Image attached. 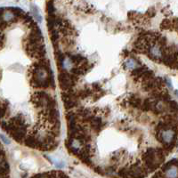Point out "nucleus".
I'll list each match as a JSON object with an SVG mask.
<instances>
[{"label": "nucleus", "mask_w": 178, "mask_h": 178, "mask_svg": "<svg viewBox=\"0 0 178 178\" xmlns=\"http://www.w3.org/2000/svg\"><path fill=\"white\" fill-rule=\"evenodd\" d=\"M178 167L176 166H173L171 167H169L167 170V177H176L178 176Z\"/></svg>", "instance_id": "nucleus-1"}, {"label": "nucleus", "mask_w": 178, "mask_h": 178, "mask_svg": "<svg viewBox=\"0 0 178 178\" xmlns=\"http://www.w3.org/2000/svg\"><path fill=\"white\" fill-rule=\"evenodd\" d=\"M125 65H126V67H127V69H129V70H134L137 67L136 62L134 60H133V59H128L127 62H126Z\"/></svg>", "instance_id": "nucleus-2"}, {"label": "nucleus", "mask_w": 178, "mask_h": 178, "mask_svg": "<svg viewBox=\"0 0 178 178\" xmlns=\"http://www.w3.org/2000/svg\"><path fill=\"white\" fill-rule=\"evenodd\" d=\"M31 10H32L33 15L36 17V20H37L38 23H40L41 20H42V18H41V15H40V14H39V11H38V7L35 6V5H31Z\"/></svg>", "instance_id": "nucleus-3"}, {"label": "nucleus", "mask_w": 178, "mask_h": 178, "mask_svg": "<svg viewBox=\"0 0 178 178\" xmlns=\"http://www.w3.org/2000/svg\"><path fill=\"white\" fill-rule=\"evenodd\" d=\"M161 28L162 29H169L171 28H174V24H173V22L169 21V20H165L162 22L161 23Z\"/></svg>", "instance_id": "nucleus-4"}, {"label": "nucleus", "mask_w": 178, "mask_h": 178, "mask_svg": "<svg viewBox=\"0 0 178 178\" xmlns=\"http://www.w3.org/2000/svg\"><path fill=\"white\" fill-rule=\"evenodd\" d=\"M169 107L171 109V110L176 114L178 116V103L175 101H169Z\"/></svg>", "instance_id": "nucleus-5"}, {"label": "nucleus", "mask_w": 178, "mask_h": 178, "mask_svg": "<svg viewBox=\"0 0 178 178\" xmlns=\"http://www.w3.org/2000/svg\"><path fill=\"white\" fill-rule=\"evenodd\" d=\"M141 100L138 98V97H136V96H133V98L132 99H130V103L133 105V106H134V107H139L140 106V104H141Z\"/></svg>", "instance_id": "nucleus-6"}, {"label": "nucleus", "mask_w": 178, "mask_h": 178, "mask_svg": "<svg viewBox=\"0 0 178 178\" xmlns=\"http://www.w3.org/2000/svg\"><path fill=\"white\" fill-rule=\"evenodd\" d=\"M1 139H2L4 143H5V144H9L10 143V140L8 138H6L4 134H1Z\"/></svg>", "instance_id": "nucleus-7"}, {"label": "nucleus", "mask_w": 178, "mask_h": 178, "mask_svg": "<svg viewBox=\"0 0 178 178\" xmlns=\"http://www.w3.org/2000/svg\"><path fill=\"white\" fill-rule=\"evenodd\" d=\"M175 93H176V95H177V96H178V90H176V91Z\"/></svg>", "instance_id": "nucleus-8"}]
</instances>
